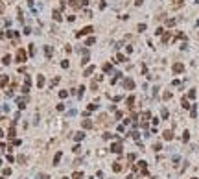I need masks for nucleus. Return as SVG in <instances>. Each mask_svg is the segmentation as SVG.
I'll use <instances>...</instances> for the list:
<instances>
[{"label": "nucleus", "mask_w": 199, "mask_h": 179, "mask_svg": "<svg viewBox=\"0 0 199 179\" xmlns=\"http://www.w3.org/2000/svg\"><path fill=\"white\" fill-rule=\"evenodd\" d=\"M17 61H20V63H22V61H26V52H24L22 48L17 52Z\"/></svg>", "instance_id": "f257e3e1"}, {"label": "nucleus", "mask_w": 199, "mask_h": 179, "mask_svg": "<svg viewBox=\"0 0 199 179\" xmlns=\"http://www.w3.org/2000/svg\"><path fill=\"white\" fill-rule=\"evenodd\" d=\"M90 32H92V28L89 26V28H85V30H81V32H79V33H77V37H81L83 33H90Z\"/></svg>", "instance_id": "f03ea898"}, {"label": "nucleus", "mask_w": 199, "mask_h": 179, "mask_svg": "<svg viewBox=\"0 0 199 179\" xmlns=\"http://www.w3.org/2000/svg\"><path fill=\"white\" fill-rule=\"evenodd\" d=\"M112 152L120 153V152H122V146H120V144H112Z\"/></svg>", "instance_id": "7ed1b4c3"}, {"label": "nucleus", "mask_w": 199, "mask_h": 179, "mask_svg": "<svg viewBox=\"0 0 199 179\" xmlns=\"http://www.w3.org/2000/svg\"><path fill=\"white\" fill-rule=\"evenodd\" d=\"M173 70H175V72H181V70H183V65H181V63H177V65L173 67Z\"/></svg>", "instance_id": "20e7f679"}, {"label": "nucleus", "mask_w": 199, "mask_h": 179, "mask_svg": "<svg viewBox=\"0 0 199 179\" xmlns=\"http://www.w3.org/2000/svg\"><path fill=\"white\" fill-rule=\"evenodd\" d=\"M125 87H127V89H131V87H133V81H131V79H125V83H124Z\"/></svg>", "instance_id": "39448f33"}, {"label": "nucleus", "mask_w": 199, "mask_h": 179, "mask_svg": "<svg viewBox=\"0 0 199 179\" xmlns=\"http://www.w3.org/2000/svg\"><path fill=\"white\" fill-rule=\"evenodd\" d=\"M42 83H44V78L39 76V79H37V85H39V87H42Z\"/></svg>", "instance_id": "423d86ee"}, {"label": "nucleus", "mask_w": 199, "mask_h": 179, "mask_svg": "<svg viewBox=\"0 0 199 179\" xmlns=\"http://www.w3.org/2000/svg\"><path fill=\"white\" fill-rule=\"evenodd\" d=\"M44 54L50 57V55H52V48H50V46H46V48H44Z\"/></svg>", "instance_id": "0eeeda50"}, {"label": "nucleus", "mask_w": 199, "mask_h": 179, "mask_svg": "<svg viewBox=\"0 0 199 179\" xmlns=\"http://www.w3.org/2000/svg\"><path fill=\"white\" fill-rule=\"evenodd\" d=\"M6 83H7V78H0V87H4Z\"/></svg>", "instance_id": "6e6552de"}, {"label": "nucleus", "mask_w": 199, "mask_h": 179, "mask_svg": "<svg viewBox=\"0 0 199 179\" xmlns=\"http://www.w3.org/2000/svg\"><path fill=\"white\" fill-rule=\"evenodd\" d=\"M81 177H83L81 172H76V174H74V179H81Z\"/></svg>", "instance_id": "1a4fd4ad"}, {"label": "nucleus", "mask_w": 199, "mask_h": 179, "mask_svg": "<svg viewBox=\"0 0 199 179\" xmlns=\"http://www.w3.org/2000/svg\"><path fill=\"white\" fill-rule=\"evenodd\" d=\"M54 19H55V21H61V15L57 13V11H54Z\"/></svg>", "instance_id": "9d476101"}, {"label": "nucleus", "mask_w": 199, "mask_h": 179, "mask_svg": "<svg viewBox=\"0 0 199 179\" xmlns=\"http://www.w3.org/2000/svg\"><path fill=\"white\" fill-rule=\"evenodd\" d=\"M83 137H85V135H83V133H76V140H81Z\"/></svg>", "instance_id": "9b49d317"}, {"label": "nucleus", "mask_w": 199, "mask_h": 179, "mask_svg": "<svg viewBox=\"0 0 199 179\" xmlns=\"http://www.w3.org/2000/svg\"><path fill=\"white\" fill-rule=\"evenodd\" d=\"M2 11H4V4L0 2V13H2Z\"/></svg>", "instance_id": "f8f14e48"}]
</instances>
